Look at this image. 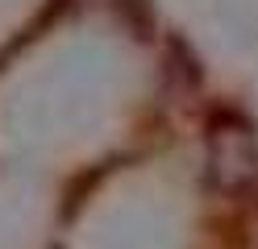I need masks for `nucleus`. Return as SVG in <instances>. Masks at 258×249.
Masks as SVG:
<instances>
[]
</instances>
